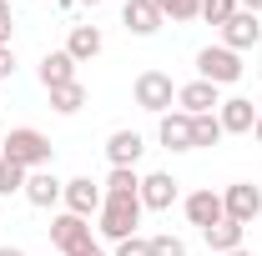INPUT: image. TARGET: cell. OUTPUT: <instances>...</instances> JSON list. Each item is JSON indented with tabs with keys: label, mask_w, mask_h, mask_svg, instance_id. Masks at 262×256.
<instances>
[{
	"label": "cell",
	"mask_w": 262,
	"mask_h": 256,
	"mask_svg": "<svg viewBox=\"0 0 262 256\" xmlns=\"http://www.w3.org/2000/svg\"><path fill=\"white\" fill-rule=\"evenodd\" d=\"M66 56H71L76 65H81V61H96V56H101V31H96V25H71Z\"/></svg>",
	"instance_id": "cell-18"
},
{
	"label": "cell",
	"mask_w": 262,
	"mask_h": 256,
	"mask_svg": "<svg viewBox=\"0 0 262 256\" xmlns=\"http://www.w3.org/2000/svg\"><path fill=\"white\" fill-rule=\"evenodd\" d=\"M81 5H101V0H81Z\"/></svg>",
	"instance_id": "cell-35"
},
{
	"label": "cell",
	"mask_w": 262,
	"mask_h": 256,
	"mask_svg": "<svg viewBox=\"0 0 262 256\" xmlns=\"http://www.w3.org/2000/svg\"><path fill=\"white\" fill-rule=\"evenodd\" d=\"M10 31H15V20H10V0H0V45H10Z\"/></svg>",
	"instance_id": "cell-28"
},
{
	"label": "cell",
	"mask_w": 262,
	"mask_h": 256,
	"mask_svg": "<svg viewBox=\"0 0 262 256\" xmlns=\"http://www.w3.org/2000/svg\"><path fill=\"white\" fill-rule=\"evenodd\" d=\"M257 116H262V111H257L247 96H232V100H222V106H217V121H222V131H227V136H252Z\"/></svg>",
	"instance_id": "cell-9"
},
{
	"label": "cell",
	"mask_w": 262,
	"mask_h": 256,
	"mask_svg": "<svg viewBox=\"0 0 262 256\" xmlns=\"http://www.w3.org/2000/svg\"><path fill=\"white\" fill-rule=\"evenodd\" d=\"M131 96H136L141 111L166 116V111H171V100H177V86H171V75H166V70H141V75H136V86H131Z\"/></svg>",
	"instance_id": "cell-4"
},
{
	"label": "cell",
	"mask_w": 262,
	"mask_h": 256,
	"mask_svg": "<svg viewBox=\"0 0 262 256\" xmlns=\"http://www.w3.org/2000/svg\"><path fill=\"white\" fill-rule=\"evenodd\" d=\"M0 256H26V251H20V246H0Z\"/></svg>",
	"instance_id": "cell-32"
},
{
	"label": "cell",
	"mask_w": 262,
	"mask_h": 256,
	"mask_svg": "<svg viewBox=\"0 0 262 256\" xmlns=\"http://www.w3.org/2000/svg\"><path fill=\"white\" fill-rule=\"evenodd\" d=\"M71 256H106V251H101L96 241H86V246H76V251H71Z\"/></svg>",
	"instance_id": "cell-30"
},
{
	"label": "cell",
	"mask_w": 262,
	"mask_h": 256,
	"mask_svg": "<svg viewBox=\"0 0 262 256\" xmlns=\"http://www.w3.org/2000/svg\"><path fill=\"white\" fill-rule=\"evenodd\" d=\"M91 241V226H86V216H71V211H61L56 221H51V246L61 256H71L76 246H86Z\"/></svg>",
	"instance_id": "cell-11"
},
{
	"label": "cell",
	"mask_w": 262,
	"mask_h": 256,
	"mask_svg": "<svg viewBox=\"0 0 262 256\" xmlns=\"http://www.w3.org/2000/svg\"><path fill=\"white\" fill-rule=\"evenodd\" d=\"M71 81H76V61L66 50H46L40 56V86L56 91V86H71Z\"/></svg>",
	"instance_id": "cell-17"
},
{
	"label": "cell",
	"mask_w": 262,
	"mask_h": 256,
	"mask_svg": "<svg viewBox=\"0 0 262 256\" xmlns=\"http://www.w3.org/2000/svg\"><path fill=\"white\" fill-rule=\"evenodd\" d=\"M141 151H146L141 131H111V136H106V161H111V166H136Z\"/></svg>",
	"instance_id": "cell-16"
},
{
	"label": "cell",
	"mask_w": 262,
	"mask_h": 256,
	"mask_svg": "<svg viewBox=\"0 0 262 256\" xmlns=\"http://www.w3.org/2000/svg\"><path fill=\"white\" fill-rule=\"evenodd\" d=\"M227 131H222V121L217 116H192V151L196 146H217Z\"/></svg>",
	"instance_id": "cell-23"
},
{
	"label": "cell",
	"mask_w": 262,
	"mask_h": 256,
	"mask_svg": "<svg viewBox=\"0 0 262 256\" xmlns=\"http://www.w3.org/2000/svg\"><path fill=\"white\" fill-rule=\"evenodd\" d=\"M182 206H187V221H192V226H202V231H207V226H217V221H227V206H222V191H212V186L192 191L187 201H182Z\"/></svg>",
	"instance_id": "cell-8"
},
{
	"label": "cell",
	"mask_w": 262,
	"mask_h": 256,
	"mask_svg": "<svg viewBox=\"0 0 262 256\" xmlns=\"http://www.w3.org/2000/svg\"><path fill=\"white\" fill-rule=\"evenodd\" d=\"M242 10H252V15H262V0H237Z\"/></svg>",
	"instance_id": "cell-31"
},
{
	"label": "cell",
	"mask_w": 262,
	"mask_h": 256,
	"mask_svg": "<svg viewBox=\"0 0 262 256\" xmlns=\"http://www.w3.org/2000/svg\"><path fill=\"white\" fill-rule=\"evenodd\" d=\"M86 106V86L81 81H71V86H56L51 91V111H61V116H76Z\"/></svg>",
	"instance_id": "cell-21"
},
{
	"label": "cell",
	"mask_w": 262,
	"mask_h": 256,
	"mask_svg": "<svg viewBox=\"0 0 262 256\" xmlns=\"http://www.w3.org/2000/svg\"><path fill=\"white\" fill-rule=\"evenodd\" d=\"M116 256H151V241L146 236H126V241H116Z\"/></svg>",
	"instance_id": "cell-27"
},
{
	"label": "cell",
	"mask_w": 262,
	"mask_h": 256,
	"mask_svg": "<svg viewBox=\"0 0 262 256\" xmlns=\"http://www.w3.org/2000/svg\"><path fill=\"white\" fill-rule=\"evenodd\" d=\"M242 70H247V65H242V56H237V50H227L222 40L196 50V75H202V81H212L217 91H222V86H237V81H242Z\"/></svg>",
	"instance_id": "cell-3"
},
{
	"label": "cell",
	"mask_w": 262,
	"mask_h": 256,
	"mask_svg": "<svg viewBox=\"0 0 262 256\" xmlns=\"http://www.w3.org/2000/svg\"><path fill=\"white\" fill-rule=\"evenodd\" d=\"M202 236H207V246H212L217 256H227V251H237V246H242L247 226H242V221H217V226H207Z\"/></svg>",
	"instance_id": "cell-19"
},
{
	"label": "cell",
	"mask_w": 262,
	"mask_h": 256,
	"mask_svg": "<svg viewBox=\"0 0 262 256\" xmlns=\"http://www.w3.org/2000/svg\"><path fill=\"white\" fill-rule=\"evenodd\" d=\"M101 191H106V196H141V176H136V166H111V176L101 181Z\"/></svg>",
	"instance_id": "cell-20"
},
{
	"label": "cell",
	"mask_w": 262,
	"mask_h": 256,
	"mask_svg": "<svg viewBox=\"0 0 262 256\" xmlns=\"http://www.w3.org/2000/svg\"><path fill=\"white\" fill-rule=\"evenodd\" d=\"M252 136H257V141H262V116H257V126H252Z\"/></svg>",
	"instance_id": "cell-34"
},
{
	"label": "cell",
	"mask_w": 262,
	"mask_h": 256,
	"mask_svg": "<svg viewBox=\"0 0 262 256\" xmlns=\"http://www.w3.org/2000/svg\"><path fill=\"white\" fill-rule=\"evenodd\" d=\"M177 106L187 111V116H217V106H222V96H217V86L212 81H187V86H177Z\"/></svg>",
	"instance_id": "cell-7"
},
{
	"label": "cell",
	"mask_w": 262,
	"mask_h": 256,
	"mask_svg": "<svg viewBox=\"0 0 262 256\" xmlns=\"http://www.w3.org/2000/svg\"><path fill=\"white\" fill-rule=\"evenodd\" d=\"M0 156L15 161L20 171H46L51 161H56V146H51V136L35 126H15L5 141H0Z\"/></svg>",
	"instance_id": "cell-1"
},
{
	"label": "cell",
	"mask_w": 262,
	"mask_h": 256,
	"mask_svg": "<svg viewBox=\"0 0 262 256\" xmlns=\"http://www.w3.org/2000/svg\"><path fill=\"white\" fill-rule=\"evenodd\" d=\"M257 40H262V20L252 15V10H237L227 25H222V45L237 50V56H242V50H252Z\"/></svg>",
	"instance_id": "cell-10"
},
{
	"label": "cell",
	"mask_w": 262,
	"mask_h": 256,
	"mask_svg": "<svg viewBox=\"0 0 262 256\" xmlns=\"http://www.w3.org/2000/svg\"><path fill=\"white\" fill-rule=\"evenodd\" d=\"M157 10H162V20H177V25H187L202 15V0H151Z\"/></svg>",
	"instance_id": "cell-22"
},
{
	"label": "cell",
	"mask_w": 262,
	"mask_h": 256,
	"mask_svg": "<svg viewBox=\"0 0 262 256\" xmlns=\"http://www.w3.org/2000/svg\"><path fill=\"white\" fill-rule=\"evenodd\" d=\"M10 75H15V50L0 45V81H10Z\"/></svg>",
	"instance_id": "cell-29"
},
{
	"label": "cell",
	"mask_w": 262,
	"mask_h": 256,
	"mask_svg": "<svg viewBox=\"0 0 262 256\" xmlns=\"http://www.w3.org/2000/svg\"><path fill=\"white\" fill-rule=\"evenodd\" d=\"M26 176H31V171H20L15 161H5V156H0V196H15V191H26Z\"/></svg>",
	"instance_id": "cell-25"
},
{
	"label": "cell",
	"mask_w": 262,
	"mask_h": 256,
	"mask_svg": "<svg viewBox=\"0 0 262 256\" xmlns=\"http://www.w3.org/2000/svg\"><path fill=\"white\" fill-rule=\"evenodd\" d=\"M141 196H106L96 211V231L106 236V241H126V236H136V226H141Z\"/></svg>",
	"instance_id": "cell-2"
},
{
	"label": "cell",
	"mask_w": 262,
	"mask_h": 256,
	"mask_svg": "<svg viewBox=\"0 0 262 256\" xmlns=\"http://www.w3.org/2000/svg\"><path fill=\"white\" fill-rule=\"evenodd\" d=\"M157 141L166 151H192V116L187 111H166L162 126H157Z\"/></svg>",
	"instance_id": "cell-15"
},
{
	"label": "cell",
	"mask_w": 262,
	"mask_h": 256,
	"mask_svg": "<svg viewBox=\"0 0 262 256\" xmlns=\"http://www.w3.org/2000/svg\"><path fill=\"white\" fill-rule=\"evenodd\" d=\"M121 5H126V0H121Z\"/></svg>",
	"instance_id": "cell-37"
},
{
	"label": "cell",
	"mask_w": 262,
	"mask_h": 256,
	"mask_svg": "<svg viewBox=\"0 0 262 256\" xmlns=\"http://www.w3.org/2000/svg\"><path fill=\"white\" fill-rule=\"evenodd\" d=\"M61 201H66V211H71V216H96L101 201H106V191H101V181H91V176H71Z\"/></svg>",
	"instance_id": "cell-6"
},
{
	"label": "cell",
	"mask_w": 262,
	"mask_h": 256,
	"mask_svg": "<svg viewBox=\"0 0 262 256\" xmlns=\"http://www.w3.org/2000/svg\"><path fill=\"white\" fill-rule=\"evenodd\" d=\"M121 25H126L131 35H157L166 20H162V10H157L151 0H126V5H121Z\"/></svg>",
	"instance_id": "cell-14"
},
{
	"label": "cell",
	"mask_w": 262,
	"mask_h": 256,
	"mask_svg": "<svg viewBox=\"0 0 262 256\" xmlns=\"http://www.w3.org/2000/svg\"><path fill=\"white\" fill-rule=\"evenodd\" d=\"M146 241H151V256H187V241H182V236H171V231L146 236Z\"/></svg>",
	"instance_id": "cell-26"
},
{
	"label": "cell",
	"mask_w": 262,
	"mask_h": 256,
	"mask_svg": "<svg viewBox=\"0 0 262 256\" xmlns=\"http://www.w3.org/2000/svg\"><path fill=\"white\" fill-rule=\"evenodd\" d=\"M222 206H227V221L252 226L262 216V186H252V181H232L227 191H222Z\"/></svg>",
	"instance_id": "cell-5"
},
{
	"label": "cell",
	"mask_w": 262,
	"mask_h": 256,
	"mask_svg": "<svg viewBox=\"0 0 262 256\" xmlns=\"http://www.w3.org/2000/svg\"><path fill=\"white\" fill-rule=\"evenodd\" d=\"M237 10H242L237 0H202V20H207V25H217V31L227 25V20L237 15Z\"/></svg>",
	"instance_id": "cell-24"
},
{
	"label": "cell",
	"mask_w": 262,
	"mask_h": 256,
	"mask_svg": "<svg viewBox=\"0 0 262 256\" xmlns=\"http://www.w3.org/2000/svg\"><path fill=\"white\" fill-rule=\"evenodd\" d=\"M177 176L171 171H151V176H141V206L146 211H171V201H177Z\"/></svg>",
	"instance_id": "cell-13"
},
{
	"label": "cell",
	"mask_w": 262,
	"mask_h": 256,
	"mask_svg": "<svg viewBox=\"0 0 262 256\" xmlns=\"http://www.w3.org/2000/svg\"><path fill=\"white\" fill-rule=\"evenodd\" d=\"M20 196L31 201L35 211H51V206L66 196V181H56V171L46 166V171H31V176H26V191H20Z\"/></svg>",
	"instance_id": "cell-12"
},
{
	"label": "cell",
	"mask_w": 262,
	"mask_h": 256,
	"mask_svg": "<svg viewBox=\"0 0 262 256\" xmlns=\"http://www.w3.org/2000/svg\"><path fill=\"white\" fill-rule=\"evenodd\" d=\"M257 111H262V96H257Z\"/></svg>",
	"instance_id": "cell-36"
},
{
	"label": "cell",
	"mask_w": 262,
	"mask_h": 256,
	"mask_svg": "<svg viewBox=\"0 0 262 256\" xmlns=\"http://www.w3.org/2000/svg\"><path fill=\"white\" fill-rule=\"evenodd\" d=\"M227 256H257V251H247V246H237V251H227Z\"/></svg>",
	"instance_id": "cell-33"
}]
</instances>
